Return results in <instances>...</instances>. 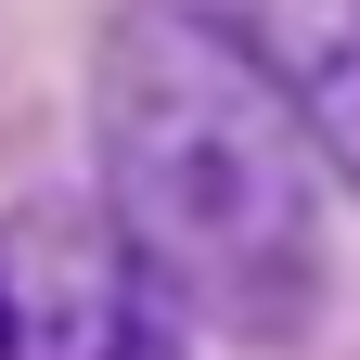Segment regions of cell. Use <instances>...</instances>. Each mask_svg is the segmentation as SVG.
I'll return each mask as SVG.
<instances>
[{
	"mask_svg": "<svg viewBox=\"0 0 360 360\" xmlns=\"http://www.w3.org/2000/svg\"><path fill=\"white\" fill-rule=\"evenodd\" d=\"M180 322L103 193L0 206V360H180Z\"/></svg>",
	"mask_w": 360,
	"mask_h": 360,
	"instance_id": "cell-2",
	"label": "cell"
},
{
	"mask_svg": "<svg viewBox=\"0 0 360 360\" xmlns=\"http://www.w3.org/2000/svg\"><path fill=\"white\" fill-rule=\"evenodd\" d=\"M90 193L193 322L283 347L322 322V129L206 0H129L90 65Z\"/></svg>",
	"mask_w": 360,
	"mask_h": 360,
	"instance_id": "cell-1",
	"label": "cell"
},
{
	"mask_svg": "<svg viewBox=\"0 0 360 360\" xmlns=\"http://www.w3.org/2000/svg\"><path fill=\"white\" fill-rule=\"evenodd\" d=\"M206 13L283 77V103L322 129L335 180L360 193V0H206Z\"/></svg>",
	"mask_w": 360,
	"mask_h": 360,
	"instance_id": "cell-3",
	"label": "cell"
}]
</instances>
